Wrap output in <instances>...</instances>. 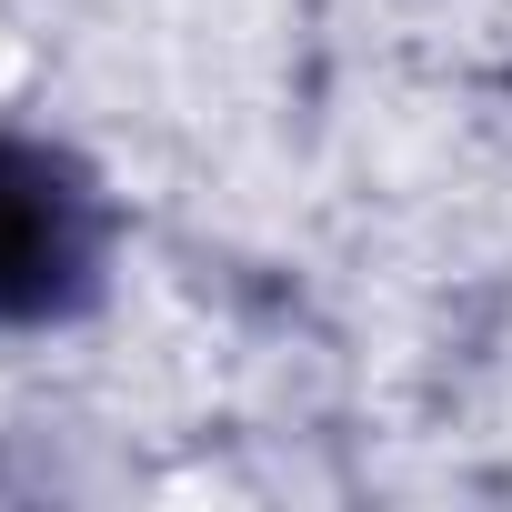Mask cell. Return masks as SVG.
Segmentation results:
<instances>
[{
    "label": "cell",
    "mask_w": 512,
    "mask_h": 512,
    "mask_svg": "<svg viewBox=\"0 0 512 512\" xmlns=\"http://www.w3.org/2000/svg\"><path fill=\"white\" fill-rule=\"evenodd\" d=\"M91 191L31 151V141H0V322H41L61 302H81L91 282Z\"/></svg>",
    "instance_id": "obj_1"
}]
</instances>
